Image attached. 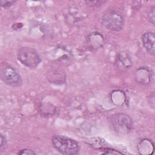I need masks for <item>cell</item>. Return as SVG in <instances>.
I'll return each instance as SVG.
<instances>
[{
  "label": "cell",
  "instance_id": "cell-5",
  "mask_svg": "<svg viewBox=\"0 0 155 155\" xmlns=\"http://www.w3.org/2000/svg\"><path fill=\"white\" fill-rule=\"evenodd\" d=\"M0 77L7 85L12 87H20L22 80L17 70L7 62H2L0 65Z\"/></svg>",
  "mask_w": 155,
  "mask_h": 155
},
{
  "label": "cell",
  "instance_id": "cell-14",
  "mask_svg": "<svg viewBox=\"0 0 155 155\" xmlns=\"http://www.w3.org/2000/svg\"><path fill=\"white\" fill-rule=\"evenodd\" d=\"M7 146V140L5 137L2 134H1V143H0V151L2 152L6 149V147Z\"/></svg>",
  "mask_w": 155,
  "mask_h": 155
},
{
  "label": "cell",
  "instance_id": "cell-1",
  "mask_svg": "<svg viewBox=\"0 0 155 155\" xmlns=\"http://www.w3.org/2000/svg\"><path fill=\"white\" fill-rule=\"evenodd\" d=\"M54 148L62 154L73 155L79 153L80 145L74 139L62 135H54L51 139Z\"/></svg>",
  "mask_w": 155,
  "mask_h": 155
},
{
  "label": "cell",
  "instance_id": "cell-10",
  "mask_svg": "<svg viewBox=\"0 0 155 155\" xmlns=\"http://www.w3.org/2000/svg\"><path fill=\"white\" fill-rule=\"evenodd\" d=\"M55 107L53 105L43 104L40 107V112L42 116L45 117H48L50 116L53 115L55 113Z\"/></svg>",
  "mask_w": 155,
  "mask_h": 155
},
{
  "label": "cell",
  "instance_id": "cell-12",
  "mask_svg": "<svg viewBox=\"0 0 155 155\" xmlns=\"http://www.w3.org/2000/svg\"><path fill=\"white\" fill-rule=\"evenodd\" d=\"M85 4L90 7H97L101 5H102L106 1H85Z\"/></svg>",
  "mask_w": 155,
  "mask_h": 155
},
{
  "label": "cell",
  "instance_id": "cell-13",
  "mask_svg": "<svg viewBox=\"0 0 155 155\" xmlns=\"http://www.w3.org/2000/svg\"><path fill=\"white\" fill-rule=\"evenodd\" d=\"M16 1L14 0H1L0 3L1 5L3 8H8L14 4Z\"/></svg>",
  "mask_w": 155,
  "mask_h": 155
},
{
  "label": "cell",
  "instance_id": "cell-9",
  "mask_svg": "<svg viewBox=\"0 0 155 155\" xmlns=\"http://www.w3.org/2000/svg\"><path fill=\"white\" fill-rule=\"evenodd\" d=\"M136 80L137 82L147 85L151 82V70L147 67H141L136 72Z\"/></svg>",
  "mask_w": 155,
  "mask_h": 155
},
{
  "label": "cell",
  "instance_id": "cell-16",
  "mask_svg": "<svg viewBox=\"0 0 155 155\" xmlns=\"http://www.w3.org/2000/svg\"><path fill=\"white\" fill-rule=\"evenodd\" d=\"M103 154H122L121 152H119L117 150H112V149H108V150H107L105 151V152H104Z\"/></svg>",
  "mask_w": 155,
  "mask_h": 155
},
{
  "label": "cell",
  "instance_id": "cell-7",
  "mask_svg": "<svg viewBox=\"0 0 155 155\" xmlns=\"http://www.w3.org/2000/svg\"><path fill=\"white\" fill-rule=\"evenodd\" d=\"M142 45L146 51L151 55L154 56L155 53V35L154 32L147 31L141 36Z\"/></svg>",
  "mask_w": 155,
  "mask_h": 155
},
{
  "label": "cell",
  "instance_id": "cell-2",
  "mask_svg": "<svg viewBox=\"0 0 155 155\" xmlns=\"http://www.w3.org/2000/svg\"><path fill=\"white\" fill-rule=\"evenodd\" d=\"M111 130L119 134H126L131 131L133 127L130 116L125 113H119L111 115L109 119Z\"/></svg>",
  "mask_w": 155,
  "mask_h": 155
},
{
  "label": "cell",
  "instance_id": "cell-15",
  "mask_svg": "<svg viewBox=\"0 0 155 155\" xmlns=\"http://www.w3.org/2000/svg\"><path fill=\"white\" fill-rule=\"evenodd\" d=\"M18 154H22V155H24V154H27V155H34V154H36L35 152L31 150V149H29V148H24V149H22V150H21L18 153Z\"/></svg>",
  "mask_w": 155,
  "mask_h": 155
},
{
  "label": "cell",
  "instance_id": "cell-3",
  "mask_svg": "<svg viewBox=\"0 0 155 155\" xmlns=\"http://www.w3.org/2000/svg\"><path fill=\"white\" fill-rule=\"evenodd\" d=\"M101 23L107 29L113 31H119L123 29L125 20L123 15L114 9L107 10L102 15Z\"/></svg>",
  "mask_w": 155,
  "mask_h": 155
},
{
  "label": "cell",
  "instance_id": "cell-8",
  "mask_svg": "<svg viewBox=\"0 0 155 155\" xmlns=\"http://www.w3.org/2000/svg\"><path fill=\"white\" fill-rule=\"evenodd\" d=\"M47 74V79L51 83L59 84H62L65 81V73L59 68H51L48 70Z\"/></svg>",
  "mask_w": 155,
  "mask_h": 155
},
{
  "label": "cell",
  "instance_id": "cell-6",
  "mask_svg": "<svg viewBox=\"0 0 155 155\" xmlns=\"http://www.w3.org/2000/svg\"><path fill=\"white\" fill-rule=\"evenodd\" d=\"M114 64L116 68L120 71H127L133 65L131 57L125 51H120L117 54Z\"/></svg>",
  "mask_w": 155,
  "mask_h": 155
},
{
  "label": "cell",
  "instance_id": "cell-11",
  "mask_svg": "<svg viewBox=\"0 0 155 155\" xmlns=\"http://www.w3.org/2000/svg\"><path fill=\"white\" fill-rule=\"evenodd\" d=\"M147 18L148 21L153 24H154V7L153 6L150 8L147 13Z\"/></svg>",
  "mask_w": 155,
  "mask_h": 155
},
{
  "label": "cell",
  "instance_id": "cell-4",
  "mask_svg": "<svg viewBox=\"0 0 155 155\" xmlns=\"http://www.w3.org/2000/svg\"><path fill=\"white\" fill-rule=\"evenodd\" d=\"M17 58L22 64L30 68L37 67L41 62V58L38 52L34 48L28 46L18 49Z\"/></svg>",
  "mask_w": 155,
  "mask_h": 155
}]
</instances>
